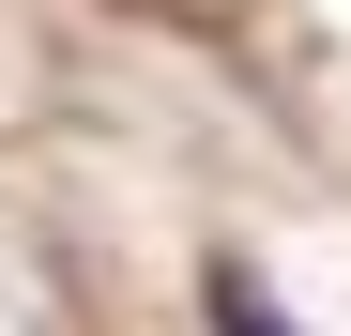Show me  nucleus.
Segmentation results:
<instances>
[{
  "label": "nucleus",
  "instance_id": "nucleus-1",
  "mask_svg": "<svg viewBox=\"0 0 351 336\" xmlns=\"http://www.w3.org/2000/svg\"><path fill=\"white\" fill-rule=\"evenodd\" d=\"M214 321H229V336H290V321L260 306V275H214Z\"/></svg>",
  "mask_w": 351,
  "mask_h": 336
}]
</instances>
